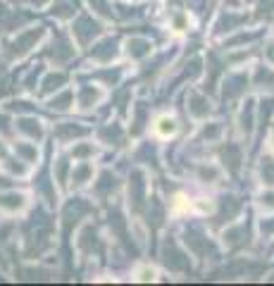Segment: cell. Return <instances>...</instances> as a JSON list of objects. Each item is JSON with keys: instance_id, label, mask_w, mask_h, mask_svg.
Instances as JSON below:
<instances>
[{"instance_id": "6da1fadb", "label": "cell", "mask_w": 274, "mask_h": 286, "mask_svg": "<svg viewBox=\"0 0 274 286\" xmlns=\"http://www.w3.org/2000/svg\"><path fill=\"white\" fill-rule=\"evenodd\" d=\"M155 131H157L162 138L172 136V134L177 131V122H174L172 117H160V120H157V124H155Z\"/></svg>"}, {"instance_id": "7a4b0ae2", "label": "cell", "mask_w": 274, "mask_h": 286, "mask_svg": "<svg viewBox=\"0 0 274 286\" xmlns=\"http://www.w3.org/2000/svg\"><path fill=\"white\" fill-rule=\"evenodd\" d=\"M141 279H153V270H143V277Z\"/></svg>"}]
</instances>
